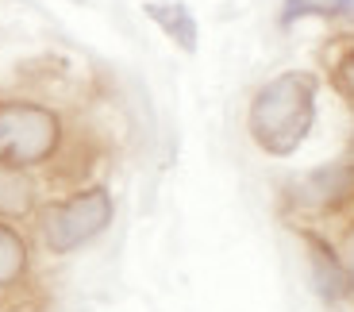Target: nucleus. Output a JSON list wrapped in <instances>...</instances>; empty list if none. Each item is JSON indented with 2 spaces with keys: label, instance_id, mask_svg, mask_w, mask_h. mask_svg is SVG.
<instances>
[{
  "label": "nucleus",
  "instance_id": "1",
  "mask_svg": "<svg viewBox=\"0 0 354 312\" xmlns=\"http://www.w3.org/2000/svg\"><path fill=\"white\" fill-rule=\"evenodd\" d=\"M316 120V77L289 70L266 81L250 104V135L270 154H292Z\"/></svg>",
  "mask_w": 354,
  "mask_h": 312
},
{
  "label": "nucleus",
  "instance_id": "2",
  "mask_svg": "<svg viewBox=\"0 0 354 312\" xmlns=\"http://www.w3.org/2000/svg\"><path fill=\"white\" fill-rule=\"evenodd\" d=\"M108 223H112L108 189H81L66 201H50L39 212V235L50 255H70V250L93 243Z\"/></svg>",
  "mask_w": 354,
  "mask_h": 312
},
{
  "label": "nucleus",
  "instance_id": "3",
  "mask_svg": "<svg viewBox=\"0 0 354 312\" xmlns=\"http://www.w3.org/2000/svg\"><path fill=\"white\" fill-rule=\"evenodd\" d=\"M62 143V124L50 108L27 104V100H4L0 104V162L4 166H39Z\"/></svg>",
  "mask_w": 354,
  "mask_h": 312
},
{
  "label": "nucleus",
  "instance_id": "4",
  "mask_svg": "<svg viewBox=\"0 0 354 312\" xmlns=\"http://www.w3.org/2000/svg\"><path fill=\"white\" fill-rule=\"evenodd\" d=\"M301 201L316 208H339L346 201H354V166H331L304 178Z\"/></svg>",
  "mask_w": 354,
  "mask_h": 312
},
{
  "label": "nucleus",
  "instance_id": "5",
  "mask_svg": "<svg viewBox=\"0 0 354 312\" xmlns=\"http://www.w3.org/2000/svg\"><path fill=\"white\" fill-rule=\"evenodd\" d=\"M308 259H312V277H316V289L324 301H339V297L351 293V277L343 270V259L319 235H308Z\"/></svg>",
  "mask_w": 354,
  "mask_h": 312
},
{
  "label": "nucleus",
  "instance_id": "6",
  "mask_svg": "<svg viewBox=\"0 0 354 312\" xmlns=\"http://www.w3.org/2000/svg\"><path fill=\"white\" fill-rule=\"evenodd\" d=\"M35 208V181L27 169L0 162V220H16Z\"/></svg>",
  "mask_w": 354,
  "mask_h": 312
},
{
  "label": "nucleus",
  "instance_id": "7",
  "mask_svg": "<svg viewBox=\"0 0 354 312\" xmlns=\"http://www.w3.org/2000/svg\"><path fill=\"white\" fill-rule=\"evenodd\" d=\"M147 16H151L181 51H189V54L196 51L201 31H196V19H193V12H189L185 4H147Z\"/></svg>",
  "mask_w": 354,
  "mask_h": 312
},
{
  "label": "nucleus",
  "instance_id": "8",
  "mask_svg": "<svg viewBox=\"0 0 354 312\" xmlns=\"http://www.w3.org/2000/svg\"><path fill=\"white\" fill-rule=\"evenodd\" d=\"M27 274V243L12 223L0 220V289L19 286Z\"/></svg>",
  "mask_w": 354,
  "mask_h": 312
},
{
  "label": "nucleus",
  "instance_id": "9",
  "mask_svg": "<svg viewBox=\"0 0 354 312\" xmlns=\"http://www.w3.org/2000/svg\"><path fill=\"white\" fill-rule=\"evenodd\" d=\"M354 8V0H285L281 24H292L301 16H343Z\"/></svg>",
  "mask_w": 354,
  "mask_h": 312
},
{
  "label": "nucleus",
  "instance_id": "10",
  "mask_svg": "<svg viewBox=\"0 0 354 312\" xmlns=\"http://www.w3.org/2000/svg\"><path fill=\"white\" fill-rule=\"evenodd\" d=\"M339 259H343V270L351 277V289H354V228H346L343 243H339Z\"/></svg>",
  "mask_w": 354,
  "mask_h": 312
},
{
  "label": "nucleus",
  "instance_id": "11",
  "mask_svg": "<svg viewBox=\"0 0 354 312\" xmlns=\"http://www.w3.org/2000/svg\"><path fill=\"white\" fill-rule=\"evenodd\" d=\"M339 77H343V89L354 97V51L343 58V70H339Z\"/></svg>",
  "mask_w": 354,
  "mask_h": 312
}]
</instances>
